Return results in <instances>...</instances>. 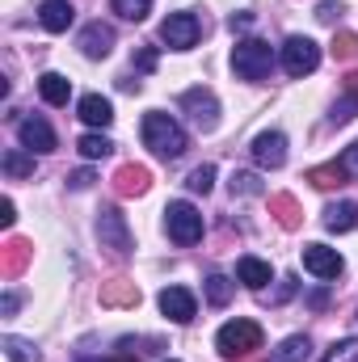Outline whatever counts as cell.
I'll return each mask as SVG.
<instances>
[{
    "mask_svg": "<svg viewBox=\"0 0 358 362\" xmlns=\"http://www.w3.org/2000/svg\"><path fill=\"white\" fill-rule=\"evenodd\" d=\"M139 135H144V144H148L161 160H178L181 152H185V131H181V122L173 114H161V110L144 114Z\"/></svg>",
    "mask_w": 358,
    "mask_h": 362,
    "instance_id": "6da1fadb",
    "label": "cell"
},
{
    "mask_svg": "<svg viewBox=\"0 0 358 362\" xmlns=\"http://www.w3.org/2000/svg\"><path fill=\"white\" fill-rule=\"evenodd\" d=\"M270 68H274V51H270V42H262V38H245V42H236V51H232V72H236L241 81H266Z\"/></svg>",
    "mask_w": 358,
    "mask_h": 362,
    "instance_id": "7a4b0ae2",
    "label": "cell"
},
{
    "mask_svg": "<svg viewBox=\"0 0 358 362\" xmlns=\"http://www.w3.org/2000/svg\"><path fill=\"white\" fill-rule=\"evenodd\" d=\"M215 346H219L224 358L253 354V350H262V325H258V320H228V325L219 329Z\"/></svg>",
    "mask_w": 358,
    "mask_h": 362,
    "instance_id": "3957f363",
    "label": "cell"
},
{
    "mask_svg": "<svg viewBox=\"0 0 358 362\" xmlns=\"http://www.w3.org/2000/svg\"><path fill=\"white\" fill-rule=\"evenodd\" d=\"M97 240H101V249H110L114 257H131V249H135V236H131V228H127V215H122L118 206H105V211L97 215Z\"/></svg>",
    "mask_w": 358,
    "mask_h": 362,
    "instance_id": "277c9868",
    "label": "cell"
},
{
    "mask_svg": "<svg viewBox=\"0 0 358 362\" xmlns=\"http://www.w3.org/2000/svg\"><path fill=\"white\" fill-rule=\"evenodd\" d=\"M165 228H169V236L178 240L181 249H190V245L202 240V215L190 202H169L165 206Z\"/></svg>",
    "mask_w": 358,
    "mask_h": 362,
    "instance_id": "5b68a950",
    "label": "cell"
},
{
    "mask_svg": "<svg viewBox=\"0 0 358 362\" xmlns=\"http://www.w3.org/2000/svg\"><path fill=\"white\" fill-rule=\"evenodd\" d=\"M316 64H321V47L312 38L291 34L282 42V68H287V76H308V72H316Z\"/></svg>",
    "mask_w": 358,
    "mask_h": 362,
    "instance_id": "8992f818",
    "label": "cell"
},
{
    "mask_svg": "<svg viewBox=\"0 0 358 362\" xmlns=\"http://www.w3.org/2000/svg\"><path fill=\"white\" fill-rule=\"evenodd\" d=\"M181 110L194 118L198 131H215L219 127V101L211 89H185L181 93Z\"/></svg>",
    "mask_w": 358,
    "mask_h": 362,
    "instance_id": "52a82bcc",
    "label": "cell"
},
{
    "mask_svg": "<svg viewBox=\"0 0 358 362\" xmlns=\"http://www.w3.org/2000/svg\"><path fill=\"white\" fill-rule=\"evenodd\" d=\"M198 34H202V25H198L194 13H169L165 25H161V38H165L173 51H190V47L198 42Z\"/></svg>",
    "mask_w": 358,
    "mask_h": 362,
    "instance_id": "ba28073f",
    "label": "cell"
},
{
    "mask_svg": "<svg viewBox=\"0 0 358 362\" xmlns=\"http://www.w3.org/2000/svg\"><path fill=\"white\" fill-rule=\"evenodd\" d=\"M304 270L316 274L321 282H329V278L342 274V257H337V249H329V245H304Z\"/></svg>",
    "mask_w": 358,
    "mask_h": 362,
    "instance_id": "9c48e42d",
    "label": "cell"
},
{
    "mask_svg": "<svg viewBox=\"0 0 358 362\" xmlns=\"http://www.w3.org/2000/svg\"><path fill=\"white\" fill-rule=\"evenodd\" d=\"M253 160L262 169H282L287 165V135L282 131H262L253 139Z\"/></svg>",
    "mask_w": 358,
    "mask_h": 362,
    "instance_id": "30bf717a",
    "label": "cell"
},
{
    "mask_svg": "<svg viewBox=\"0 0 358 362\" xmlns=\"http://www.w3.org/2000/svg\"><path fill=\"white\" fill-rule=\"evenodd\" d=\"M161 312H165L173 325H190L194 312H198V303H194V295H190L185 286H165V291H161Z\"/></svg>",
    "mask_w": 358,
    "mask_h": 362,
    "instance_id": "8fae6325",
    "label": "cell"
},
{
    "mask_svg": "<svg viewBox=\"0 0 358 362\" xmlns=\"http://www.w3.org/2000/svg\"><path fill=\"white\" fill-rule=\"evenodd\" d=\"M17 135H21V144L30 148V152H55V131H51V122L47 118H21L17 122Z\"/></svg>",
    "mask_w": 358,
    "mask_h": 362,
    "instance_id": "7c38bea8",
    "label": "cell"
},
{
    "mask_svg": "<svg viewBox=\"0 0 358 362\" xmlns=\"http://www.w3.org/2000/svg\"><path fill=\"white\" fill-rule=\"evenodd\" d=\"M81 51L89 55V59H105L110 51H114V30L110 25H101V21H89L85 30H81Z\"/></svg>",
    "mask_w": 358,
    "mask_h": 362,
    "instance_id": "4fadbf2b",
    "label": "cell"
},
{
    "mask_svg": "<svg viewBox=\"0 0 358 362\" xmlns=\"http://www.w3.org/2000/svg\"><path fill=\"white\" fill-rule=\"evenodd\" d=\"M101 308H139V286L131 278H114L101 286Z\"/></svg>",
    "mask_w": 358,
    "mask_h": 362,
    "instance_id": "5bb4252c",
    "label": "cell"
},
{
    "mask_svg": "<svg viewBox=\"0 0 358 362\" xmlns=\"http://www.w3.org/2000/svg\"><path fill=\"white\" fill-rule=\"evenodd\" d=\"M72 17H76L72 0H47V4L38 8V21H42V30H51V34H64V30L72 25Z\"/></svg>",
    "mask_w": 358,
    "mask_h": 362,
    "instance_id": "9a60e30c",
    "label": "cell"
},
{
    "mask_svg": "<svg viewBox=\"0 0 358 362\" xmlns=\"http://www.w3.org/2000/svg\"><path fill=\"white\" fill-rule=\"evenodd\" d=\"M76 114H81V122H89V127H110V122H114V105H110L101 93H85L81 105H76Z\"/></svg>",
    "mask_w": 358,
    "mask_h": 362,
    "instance_id": "2e32d148",
    "label": "cell"
},
{
    "mask_svg": "<svg viewBox=\"0 0 358 362\" xmlns=\"http://www.w3.org/2000/svg\"><path fill=\"white\" fill-rule=\"evenodd\" d=\"M148 185H152V173H148L144 165H122V169L114 173V189H118L122 198H131V194H148Z\"/></svg>",
    "mask_w": 358,
    "mask_h": 362,
    "instance_id": "e0dca14e",
    "label": "cell"
},
{
    "mask_svg": "<svg viewBox=\"0 0 358 362\" xmlns=\"http://www.w3.org/2000/svg\"><path fill=\"white\" fill-rule=\"evenodd\" d=\"M236 278H241L249 291H262L270 278H274V270H270V262H262V257H241V262H236Z\"/></svg>",
    "mask_w": 358,
    "mask_h": 362,
    "instance_id": "ac0fdd59",
    "label": "cell"
},
{
    "mask_svg": "<svg viewBox=\"0 0 358 362\" xmlns=\"http://www.w3.org/2000/svg\"><path fill=\"white\" fill-rule=\"evenodd\" d=\"M38 93H42L47 105H68V97H72V81L59 76V72H42V76H38Z\"/></svg>",
    "mask_w": 358,
    "mask_h": 362,
    "instance_id": "d6986e66",
    "label": "cell"
},
{
    "mask_svg": "<svg viewBox=\"0 0 358 362\" xmlns=\"http://www.w3.org/2000/svg\"><path fill=\"white\" fill-rule=\"evenodd\" d=\"M354 223H358L354 202H329V206H325V228H329V232H350Z\"/></svg>",
    "mask_w": 358,
    "mask_h": 362,
    "instance_id": "ffe728a7",
    "label": "cell"
},
{
    "mask_svg": "<svg viewBox=\"0 0 358 362\" xmlns=\"http://www.w3.org/2000/svg\"><path fill=\"white\" fill-rule=\"evenodd\" d=\"M25 262H30V245H25V240H8V245H4L0 274H4V278H17V274L25 270Z\"/></svg>",
    "mask_w": 358,
    "mask_h": 362,
    "instance_id": "44dd1931",
    "label": "cell"
},
{
    "mask_svg": "<svg viewBox=\"0 0 358 362\" xmlns=\"http://www.w3.org/2000/svg\"><path fill=\"white\" fill-rule=\"evenodd\" d=\"M308 354H312L308 337H304V333H295V337H287V341L270 354V362H308Z\"/></svg>",
    "mask_w": 358,
    "mask_h": 362,
    "instance_id": "7402d4cb",
    "label": "cell"
},
{
    "mask_svg": "<svg viewBox=\"0 0 358 362\" xmlns=\"http://www.w3.org/2000/svg\"><path fill=\"white\" fill-rule=\"evenodd\" d=\"M270 211H274V219L291 232V228H299V202L291 198V194H274L270 198Z\"/></svg>",
    "mask_w": 358,
    "mask_h": 362,
    "instance_id": "603a6c76",
    "label": "cell"
},
{
    "mask_svg": "<svg viewBox=\"0 0 358 362\" xmlns=\"http://www.w3.org/2000/svg\"><path fill=\"white\" fill-rule=\"evenodd\" d=\"M0 165H4V173H8V177H34V156H25L21 148H8Z\"/></svg>",
    "mask_w": 358,
    "mask_h": 362,
    "instance_id": "cb8c5ba5",
    "label": "cell"
},
{
    "mask_svg": "<svg viewBox=\"0 0 358 362\" xmlns=\"http://www.w3.org/2000/svg\"><path fill=\"white\" fill-rule=\"evenodd\" d=\"M4 354H8V362H38L34 341H25V337H4Z\"/></svg>",
    "mask_w": 358,
    "mask_h": 362,
    "instance_id": "d4e9b609",
    "label": "cell"
},
{
    "mask_svg": "<svg viewBox=\"0 0 358 362\" xmlns=\"http://www.w3.org/2000/svg\"><path fill=\"white\" fill-rule=\"evenodd\" d=\"M308 181H312L316 189H329V185H342V181H346V173H342V165L333 160V165H321V169H312V173H308Z\"/></svg>",
    "mask_w": 358,
    "mask_h": 362,
    "instance_id": "484cf974",
    "label": "cell"
},
{
    "mask_svg": "<svg viewBox=\"0 0 358 362\" xmlns=\"http://www.w3.org/2000/svg\"><path fill=\"white\" fill-rule=\"evenodd\" d=\"M232 291H236V286H232L224 274H211V278H207V299H211L215 308H224V303L232 299Z\"/></svg>",
    "mask_w": 358,
    "mask_h": 362,
    "instance_id": "4316f807",
    "label": "cell"
},
{
    "mask_svg": "<svg viewBox=\"0 0 358 362\" xmlns=\"http://www.w3.org/2000/svg\"><path fill=\"white\" fill-rule=\"evenodd\" d=\"M76 148H81V156H85V160H101V156H110V152H114V144H110L105 135H85Z\"/></svg>",
    "mask_w": 358,
    "mask_h": 362,
    "instance_id": "83f0119b",
    "label": "cell"
},
{
    "mask_svg": "<svg viewBox=\"0 0 358 362\" xmlns=\"http://www.w3.org/2000/svg\"><path fill=\"white\" fill-rule=\"evenodd\" d=\"M114 13L127 17V21H144L152 13V0H114Z\"/></svg>",
    "mask_w": 358,
    "mask_h": 362,
    "instance_id": "f1b7e54d",
    "label": "cell"
},
{
    "mask_svg": "<svg viewBox=\"0 0 358 362\" xmlns=\"http://www.w3.org/2000/svg\"><path fill=\"white\" fill-rule=\"evenodd\" d=\"M321 362H358V337H346V341H337L329 354Z\"/></svg>",
    "mask_w": 358,
    "mask_h": 362,
    "instance_id": "f546056e",
    "label": "cell"
},
{
    "mask_svg": "<svg viewBox=\"0 0 358 362\" xmlns=\"http://www.w3.org/2000/svg\"><path fill=\"white\" fill-rule=\"evenodd\" d=\"M185 185H190L194 194H211V185H215V169H211V165H202V169H194Z\"/></svg>",
    "mask_w": 358,
    "mask_h": 362,
    "instance_id": "4dcf8cb0",
    "label": "cell"
},
{
    "mask_svg": "<svg viewBox=\"0 0 358 362\" xmlns=\"http://www.w3.org/2000/svg\"><path fill=\"white\" fill-rule=\"evenodd\" d=\"M232 194H266L258 173H232Z\"/></svg>",
    "mask_w": 358,
    "mask_h": 362,
    "instance_id": "1f68e13d",
    "label": "cell"
},
{
    "mask_svg": "<svg viewBox=\"0 0 358 362\" xmlns=\"http://www.w3.org/2000/svg\"><path fill=\"white\" fill-rule=\"evenodd\" d=\"M333 55H337V59H358V38H354V34H337Z\"/></svg>",
    "mask_w": 358,
    "mask_h": 362,
    "instance_id": "d6a6232c",
    "label": "cell"
},
{
    "mask_svg": "<svg viewBox=\"0 0 358 362\" xmlns=\"http://www.w3.org/2000/svg\"><path fill=\"white\" fill-rule=\"evenodd\" d=\"M342 173H346V181H358V144H350L346 152H342Z\"/></svg>",
    "mask_w": 358,
    "mask_h": 362,
    "instance_id": "836d02e7",
    "label": "cell"
},
{
    "mask_svg": "<svg viewBox=\"0 0 358 362\" xmlns=\"http://www.w3.org/2000/svg\"><path fill=\"white\" fill-rule=\"evenodd\" d=\"M342 13H346V4H337V0H325V4L316 8V17H321V21H337Z\"/></svg>",
    "mask_w": 358,
    "mask_h": 362,
    "instance_id": "e575fe53",
    "label": "cell"
},
{
    "mask_svg": "<svg viewBox=\"0 0 358 362\" xmlns=\"http://www.w3.org/2000/svg\"><path fill=\"white\" fill-rule=\"evenodd\" d=\"M295 286H299V282H295V278H282V286H278V291H274V295H270V303H287V299H291V295H295Z\"/></svg>",
    "mask_w": 358,
    "mask_h": 362,
    "instance_id": "d590c367",
    "label": "cell"
},
{
    "mask_svg": "<svg viewBox=\"0 0 358 362\" xmlns=\"http://www.w3.org/2000/svg\"><path fill=\"white\" fill-rule=\"evenodd\" d=\"M135 68H139V72H152V68H156V51H152V47H144V51L135 55Z\"/></svg>",
    "mask_w": 358,
    "mask_h": 362,
    "instance_id": "8d00e7d4",
    "label": "cell"
},
{
    "mask_svg": "<svg viewBox=\"0 0 358 362\" xmlns=\"http://www.w3.org/2000/svg\"><path fill=\"white\" fill-rule=\"evenodd\" d=\"M68 181H72V189H89V185H93V173H89V169H76Z\"/></svg>",
    "mask_w": 358,
    "mask_h": 362,
    "instance_id": "74e56055",
    "label": "cell"
},
{
    "mask_svg": "<svg viewBox=\"0 0 358 362\" xmlns=\"http://www.w3.org/2000/svg\"><path fill=\"white\" fill-rule=\"evenodd\" d=\"M0 223H4V228H13V223H17V211H13V202H8V198L0 202Z\"/></svg>",
    "mask_w": 358,
    "mask_h": 362,
    "instance_id": "f35d334b",
    "label": "cell"
},
{
    "mask_svg": "<svg viewBox=\"0 0 358 362\" xmlns=\"http://www.w3.org/2000/svg\"><path fill=\"white\" fill-rule=\"evenodd\" d=\"M17 308H21V299H17L13 291H4V299H0V312H4V316H13Z\"/></svg>",
    "mask_w": 358,
    "mask_h": 362,
    "instance_id": "ab89813d",
    "label": "cell"
},
{
    "mask_svg": "<svg viewBox=\"0 0 358 362\" xmlns=\"http://www.w3.org/2000/svg\"><path fill=\"white\" fill-rule=\"evenodd\" d=\"M249 21H253V17H249V13H236V17H232V21H228V25H232V30H249Z\"/></svg>",
    "mask_w": 358,
    "mask_h": 362,
    "instance_id": "60d3db41",
    "label": "cell"
},
{
    "mask_svg": "<svg viewBox=\"0 0 358 362\" xmlns=\"http://www.w3.org/2000/svg\"><path fill=\"white\" fill-rule=\"evenodd\" d=\"M81 362H139V358H89V354H85Z\"/></svg>",
    "mask_w": 358,
    "mask_h": 362,
    "instance_id": "b9f144b4",
    "label": "cell"
},
{
    "mask_svg": "<svg viewBox=\"0 0 358 362\" xmlns=\"http://www.w3.org/2000/svg\"><path fill=\"white\" fill-rule=\"evenodd\" d=\"M169 362H178V358H169Z\"/></svg>",
    "mask_w": 358,
    "mask_h": 362,
    "instance_id": "7bdbcfd3",
    "label": "cell"
}]
</instances>
